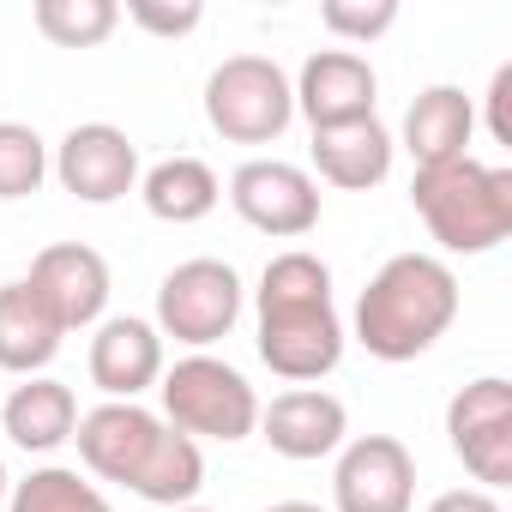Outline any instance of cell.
<instances>
[{
	"instance_id": "3",
	"label": "cell",
	"mask_w": 512,
	"mask_h": 512,
	"mask_svg": "<svg viewBox=\"0 0 512 512\" xmlns=\"http://www.w3.org/2000/svg\"><path fill=\"white\" fill-rule=\"evenodd\" d=\"M458 320V278L434 253H392L356 296V344L374 362L428 356Z\"/></svg>"
},
{
	"instance_id": "26",
	"label": "cell",
	"mask_w": 512,
	"mask_h": 512,
	"mask_svg": "<svg viewBox=\"0 0 512 512\" xmlns=\"http://www.w3.org/2000/svg\"><path fill=\"white\" fill-rule=\"evenodd\" d=\"M488 133H494V145H512V61L494 67V79H488Z\"/></svg>"
},
{
	"instance_id": "24",
	"label": "cell",
	"mask_w": 512,
	"mask_h": 512,
	"mask_svg": "<svg viewBox=\"0 0 512 512\" xmlns=\"http://www.w3.org/2000/svg\"><path fill=\"white\" fill-rule=\"evenodd\" d=\"M320 25L350 43V49H368L374 37H386L398 25V0H326L320 7Z\"/></svg>"
},
{
	"instance_id": "14",
	"label": "cell",
	"mask_w": 512,
	"mask_h": 512,
	"mask_svg": "<svg viewBox=\"0 0 512 512\" xmlns=\"http://www.w3.org/2000/svg\"><path fill=\"white\" fill-rule=\"evenodd\" d=\"M260 434L278 458L290 464H314V458H332L350 434V410L344 398L320 392V386H290L278 392L272 404H260Z\"/></svg>"
},
{
	"instance_id": "16",
	"label": "cell",
	"mask_w": 512,
	"mask_h": 512,
	"mask_svg": "<svg viewBox=\"0 0 512 512\" xmlns=\"http://www.w3.org/2000/svg\"><path fill=\"white\" fill-rule=\"evenodd\" d=\"M470 139H476V97H464L458 85H428L404 109V151L416 157V169L470 157Z\"/></svg>"
},
{
	"instance_id": "4",
	"label": "cell",
	"mask_w": 512,
	"mask_h": 512,
	"mask_svg": "<svg viewBox=\"0 0 512 512\" xmlns=\"http://www.w3.org/2000/svg\"><path fill=\"white\" fill-rule=\"evenodd\" d=\"M410 205L446 253H494L512 235V169L482 157L416 169Z\"/></svg>"
},
{
	"instance_id": "21",
	"label": "cell",
	"mask_w": 512,
	"mask_h": 512,
	"mask_svg": "<svg viewBox=\"0 0 512 512\" xmlns=\"http://www.w3.org/2000/svg\"><path fill=\"white\" fill-rule=\"evenodd\" d=\"M7 512H115V506L91 476H79L67 464H43L25 482H13Z\"/></svg>"
},
{
	"instance_id": "6",
	"label": "cell",
	"mask_w": 512,
	"mask_h": 512,
	"mask_svg": "<svg viewBox=\"0 0 512 512\" xmlns=\"http://www.w3.org/2000/svg\"><path fill=\"white\" fill-rule=\"evenodd\" d=\"M205 121L229 145H272L296 121L290 73L272 55H229L205 79Z\"/></svg>"
},
{
	"instance_id": "2",
	"label": "cell",
	"mask_w": 512,
	"mask_h": 512,
	"mask_svg": "<svg viewBox=\"0 0 512 512\" xmlns=\"http://www.w3.org/2000/svg\"><path fill=\"white\" fill-rule=\"evenodd\" d=\"M253 308H260V362L278 380L314 386L344 362V320L332 302V266L308 247H284L266 260L260 290H253Z\"/></svg>"
},
{
	"instance_id": "12",
	"label": "cell",
	"mask_w": 512,
	"mask_h": 512,
	"mask_svg": "<svg viewBox=\"0 0 512 512\" xmlns=\"http://www.w3.org/2000/svg\"><path fill=\"white\" fill-rule=\"evenodd\" d=\"M31 296L49 308V320L61 332H85V326H103V308H109V260L85 241H55L31 260Z\"/></svg>"
},
{
	"instance_id": "11",
	"label": "cell",
	"mask_w": 512,
	"mask_h": 512,
	"mask_svg": "<svg viewBox=\"0 0 512 512\" xmlns=\"http://www.w3.org/2000/svg\"><path fill=\"white\" fill-rule=\"evenodd\" d=\"M49 175L85 205H115V199H127L139 187V145L109 121H79L55 145Z\"/></svg>"
},
{
	"instance_id": "27",
	"label": "cell",
	"mask_w": 512,
	"mask_h": 512,
	"mask_svg": "<svg viewBox=\"0 0 512 512\" xmlns=\"http://www.w3.org/2000/svg\"><path fill=\"white\" fill-rule=\"evenodd\" d=\"M428 512H500V500L488 488H446L428 500Z\"/></svg>"
},
{
	"instance_id": "17",
	"label": "cell",
	"mask_w": 512,
	"mask_h": 512,
	"mask_svg": "<svg viewBox=\"0 0 512 512\" xmlns=\"http://www.w3.org/2000/svg\"><path fill=\"white\" fill-rule=\"evenodd\" d=\"M308 151H314L320 181H332V187H344V193H368V187H380V181L392 175V151H398V139L386 133L380 115H368V121H350V127H326V133H314Z\"/></svg>"
},
{
	"instance_id": "28",
	"label": "cell",
	"mask_w": 512,
	"mask_h": 512,
	"mask_svg": "<svg viewBox=\"0 0 512 512\" xmlns=\"http://www.w3.org/2000/svg\"><path fill=\"white\" fill-rule=\"evenodd\" d=\"M266 512H326V506H314V500H278V506H266Z\"/></svg>"
},
{
	"instance_id": "8",
	"label": "cell",
	"mask_w": 512,
	"mask_h": 512,
	"mask_svg": "<svg viewBox=\"0 0 512 512\" xmlns=\"http://www.w3.org/2000/svg\"><path fill=\"white\" fill-rule=\"evenodd\" d=\"M229 205L247 229L278 235V241H302L320 223V181L284 157H247L229 175Z\"/></svg>"
},
{
	"instance_id": "30",
	"label": "cell",
	"mask_w": 512,
	"mask_h": 512,
	"mask_svg": "<svg viewBox=\"0 0 512 512\" xmlns=\"http://www.w3.org/2000/svg\"><path fill=\"white\" fill-rule=\"evenodd\" d=\"M175 512H205V506H175Z\"/></svg>"
},
{
	"instance_id": "22",
	"label": "cell",
	"mask_w": 512,
	"mask_h": 512,
	"mask_svg": "<svg viewBox=\"0 0 512 512\" xmlns=\"http://www.w3.org/2000/svg\"><path fill=\"white\" fill-rule=\"evenodd\" d=\"M31 19L55 49H97L121 25V7L115 0H37Z\"/></svg>"
},
{
	"instance_id": "29",
	"label": "cell",
	"mask_w": 512,
	"mask_h": 512,
	"mask_svg": "<svg viewBox=\"0 0 512 512\" xmlns=\"http://www.w3.org/2000/svg\"><path fill=\"white\" fill-rule=\"evenodd\" d=\"M7 494H13V476H7V464H0V512H7Z\"/></svg>"
},
{
	"instance_id": "23",
	"label": "cell",
	"mask_w": 512,
	"mask_h": 512,
	"mask_svg": "<svg viewBox=\"0 0 512 512\" xmlns=\"http://www.w3.org/2000/svg\"><path fill=\"white\" fill-rule=\"evenodd\" d=\"M49 181V139L25 121H0V199H31Z\"/></svg>"
},
{
	"instance_id": "9",
	"label": "cell",
	"mask_w": 512,
	"mask_h": 512,
	"mask_svg": "<svg viewBox=\"0 0 512 512\" xmlns=\"http://www.w3.org/2000/svg\"><path fill=\"white\" fill-rule=\"evenodd\" d=\"M446 440L488 494L506 488L512 482V380L482 374L458 386L446 404Z\"/></svg>"
},
{
	"instance_id": "13",
	"label": "cell",
	"mask_w": 512,
	"mask_h": 512,
	"mask_svg": "<svg viewBox=\"0 0 512 512\" xmlns=\"http://www.w3.org/2000/svg\"><path fill=\"white\" fill-rule=\"evenodd\" d=\"M290 91H296V115H308V127L326 133V127H350V121L374 115L380 73L356 49H314L302 61V73H296Z\"/></svg>"
},
{
	"instance_id": "20",
	"label": "cell",
	"mask_w": 512,
	"mask_h": 512,
	"mask_svg": "<svg viewBox=\"0 0 512 512\" xmlns=\"http://www.w3.org/2000/svg\"><path fill=\"white\" fill-rule=\"evenodd\" d=\"M139 199L157 223H199V217L217 211L223 181L205 157H163L139 175Z\"/></svg>"
},
{
	"instance_id": "25",
	"label": "cell",
	"mask_w": 512,
	"mask_h": 512,
	"mask_svg": "<svg viewBox=\"0 0 512 512\" xmlns=\"http://www.w3.org/2000/svg\"><path fill=\"white\" fill-rule=\"evenodd\" d=\"M127 19L139 25V31H151V37H187V31H199V19H205V7L199 0H127Z\"/></svg>"
},
{
	"instance_id": "15",
	"label": "cell",
	"mask_w": 512,
	"mask_h": 512,
	"mask_svg": "<svg viewBox=\"0 0 512 512\" xmlns=\"http://www.w3.org/2000/svg\"><path fill=\"white\" fill-rule=\"evenodd\" d=\"M163 380V332L139 314H115L91 338V386L115 404H139Z\"/></svg>"
},
{
	"instance_id": "1",
	"label": "cell",
	"mask_w": 512,
	"mask_h": 512,
	"mask_svg": "<svg viewBox=\"0 0 512 512\" xmlns=\"http://www.w3.org/2000/svg\"><path fill=\"white\" fill-rule=\"evenodd\" d=\"M79 440V464L97 476V482H121L127 494L175 512V506H193V494L205 488V452L199 440L175 434L157 410L145 404H97L79 416L73 428Z\"/></svg>"
},
{
	"instance_id": "10",
	"label": "cell",
	"mask_w": 512,
	"mask_h": 512,
	"mask_svg": "<svg viewBox=\"0 0 512 512\" xmlns=\"http://www.w3.org/2000/svg\"><path fill=\"white\" fill-rule=\"evenodd\" d=\"M416 458L398 434H356L332 464V512H410Z\"/></svg>"
},
{
	"instance_id": "7",
	"label": "cell",
	"mask_w": 512,
	"mask_h": 512,
	"mask_svg": "<svg viewBox=\"0 0 512 512\" xmlns=\"http://www.w3.org/2000/svg\"><path fill=\"white\" fill-rule=\"evenodd\" d=\"M241 320V278L229 260H181L163 284H157V332L187 344V350H211L217 338H229Z\"/></svg>"
},
{
	"instance_id": "18",
	"label": "cell",
	"mask_w": 512,
	"mask_h": 512,
	"mask_svg": "<svg viewBox=\"0 0 512 512\" xmlns=\"http://www.w3.org/2000/svg\"><path fill=\"white\" fill-rule=\"evenodd\" d=\"M0 428H7V440L25 446V452H55V446H67L73 428H79V398H73V386H61V380L31 374L25 386L7 392V404H0Z\"/></svg>"
},
{
	"instance_id": "19",
	"label": "cell",
	"mask_w": 512,
	"mask_h": 512,
	"mask_svg": "<svg viewBox=\"0 0 512 512\" xmlns=\"http://www.w3.org/2000/svg\"><path fill=\"white\" fill-rule=\"evenodd\" d=\"M61 326L49 320V308L31 296V284L25 278H13V284H0V368L7 374H43L55 356H61Z\"/></svg>"
},
{
	"instance_id": "5",
	"label": "cell",
	"mask_w": 512,
	"mask_h": 512,
	"mask_svg": "<svg viewBox=\"0 0 512 512\" xmlns=\"http://www.w3.org/2000/svg\"><path fill=\"white\" fill-rule=\"evenodd\" d=\"M157 398H163V422L187 440H247L260 428V392L247 386L241 368H229L223 356H181L175 368H163L157 380Z\"/></svg>"
}]
</instances>
